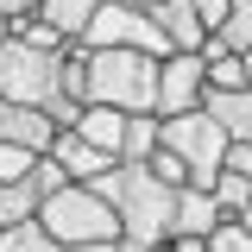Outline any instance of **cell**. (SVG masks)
<instances>
[{
  "label": "cell",
  "mask_w": 252,
  "mask_h": 252,
  "mask_svg": "<svg viewBox=\"0 0 252 252\" xmlns=\"http://www.w3.org/2000/svg\"><path fill=\"white\" fill-rule=\"evenodd\" d=\"M158 145H164V114H126V145H120V158L145 164Z\"/></svg>",
  "instance_id": "14"
},
{
  "label": "cell",
  "mask_w": 252,
  "mask_h": 252,
  "mask_svg": "<svg viewBox=\"0 0 252 252\" xmlns=\"http://www.w3.org/2000/svg\"><path fill=\"white\" fill-rule=\"evenodd\" d=\"M227 164H233V170H246V177H252V145H233V152H227Z\"/></svg>",
  "instance_id": "26"
},
{
  "label": "cell",
  "mask_w": 252,
  "mask_h": 252,
  "mask_svg": "<svg viewBox=\"0 0 252 252\" xmlns=\"http://www.w3.org/2000/svg\"><path fill=\"white\" fill-rule=\"evenodd\" d=\"M69 126H76L89 145L114 152V158H120V145H126V114H120V107H101V101H89V107H82V114H76Z\"/></svg>",
  "instance_id": "13"
},
{
  "label": "cell",
  "mask_w": 252,
  "mask_h": 252,
  "mask_svg": "<svg viewBox=\"0 0 252 252\" xmlns=\"http://www.w3.org/2000/svg\"><path fill=\"white\" fill-rule=\"evenodd\" d=\"M227 51H252V0H233V13H227V26L215 32Z\"/></svg>",
  "instance_id": "19"
},
{
  "label": "cell",
  "mask_w": 252,
  "mask_h": 252,
  "mask_svg": "<svg viewBox=\"0 0 252 252\" xmlns=\"http://www.w3.org/2000/svg\"><path fill=\"white\" fill-rule=\"evenodd\" d=\"M170 246L177 252H208V240H202V233H170Z\"/></svg>",
  "instance_id": "25"
},
{
  "label": "cell",
  "mask_w": 252,
  "mask_h": 252,
  "mask_svg": "<svg viewBox=\"0 0 252 252\" xmlns=\"http://www.w3.org/2000/svg\"><path fill=\"white\" fill-rule=\"evenodd\" d=\"M6 19H26V13H44V0H0Z\"/></svg>",
  "instance_id": "24"
},
{
  "label": "cell",
  "mask_w": 252,
  "mask_h": 252,
  "mask_svg": "<svg viewBox=\"0 0 252 252\" xmlns=\"http://www.w3.org/2000/svg\"><path fill=\"white\" fill-rule=\"evenodd\" d=\"M158 26L170 38V51H202V44H208V26H202L195 0H164V6H158Z\"/></svg>",
  "instance_id": "12"
},
{
  "label": "cell",
  "mask_w": 252,
  "mask_h": 252,
  "mask_svg": "<svg viewBox=\"0 0 252 252\" xmlns=\"http://www.w3.org/2000/svg\"><path fill=\"white\" fill-rule=\"evenodd\" d=\"M32 158H38V152H26V145H6V139H0V183H19V177L32 170Z\"/></svg>",
  "instance_id": "22"
},
{
  "label": "cell",
  "mask_w": 252,
  "mask_h": 252,
  "mask_svg": "<svg viewBox=\"0 0 252 252\" xmlns=\"http://www.w3.org/2000/svg\"><path fill=\"white\" fill-rule=\"evenodd\" d=\"M164 145L189 164V183H215L220 170H227V152H233V139H227V126L208 114V107H189V114H164Z\"/></svg>",
  "instance_id": "5"
},
{
  "label": "cell",
  "mask_w": 252,
  "mask_h": 252,
  "mask_svg": "<svg viewBox=\"0 0 252 252\" xmlns=\"http://www.w3.org/2000/svg\"><path fill=\"white\" fill-rule=\"evenodd\" d=\"M208 101V57L202 51H170L158 69V114H189Z\"/></svg>",
  "instance_id": "7"
},
{
  "label": "cell",
  "mask_w": 252,
  "mask_h": 252,
  "mask_svg": "<svg viewBox=\"0 0 252 252\" xmlns=\"http://www.w3.org/2000/svg\"><path fill=\"white\" fill-rule=\"evenodd\" d=\"M13 38H26V44H38V51H63V44H69V32H57L44 13H26V19H13Z\"/></svg>",
  "instance_id": "18"
},
{
  "label": "cell",
  "mask_w": 252,
  "mask_h": 252,
  "mask_svg": "<svg viewBox=\"0 0 252 252\" xmlns=\"http://www.w3.org/2000/svg\"><path fill=\"white\" fill-rule=\"evenodd\" d=\"M6 32H13V19H6V13H0V38H6Z\"/></svg>",
  "instance_id": "28"
},
{
  "label": "cell",
  "mask_w": 252,
  "mask_h": 252,
  "mask_svg": "<svg viewBox=\"0 0 252 252\" xmlns=\"http://www.w3.org/2000/svg\"><path fill=\"white\" fill-rule=\"evenodd\" d=\"M158 69L152 51H89V101L120 114H158Z\"/></svg>",
  "instance_id": "4"
},
{
  "label": "cell",
  "mask_w": 252,
  "mask_h": 252,
  "mask_svg": "<svg viewBox=\"0 0 252 252\" xmlns=\"http://www.w3.org/2000/svg\"><path fill=\"white\" fill-rule=\"evenodd\" d=\"M202 107L227 126V139H233V145H252V89H208Z\"/></svg>",
  "instance_id": "11"
},
{
  "label": "cell",
  "mask_w": 252,
  "mask_h": 252,
  "mask_svg": "<svg viewBox=\"0 0 252 252\" xmlns=\"http://www.w3.org/2000/svg\"><path fill=\"white\" fill-rule=\"evenodd\" d=\"M0 94L6 101H26V107H44L57 126H69L82 107L63 94V51H38L26 38H0Z\"/></svg>",
  "instance_id": "2"
},
{
  "label": "cell",
  "mask_w": 252,
  "mask_h": 252,
  "mask_svg": "<svg viewBox=\"0 0 252 252\" xmlns=\"http://www.w3.org/2000/svg\"><path fill=\"white\" fill-rule=\"evenodd\" d=\"M38 215V195L26 189V177L19 183H0V227H19V220Z\"/></svg>",
  "instance_id": "17"
},
{
  "label": "cell",
  "mask_w": 252,
  "mask_h": 252,
  "mask_svg": "<svg viewBox=\"0 0 252 252\" xmlns=\"http://www.w3.org/2000/svg\"><path fill=\"white\" fill-rule=\"evenodd\" d=\"M208 252H252V227L227 215V220L215 227V233H208Z\"/></svg>",
  "instance_id": "20"
},
{
  "label": "cell",
  "mask_w": 252,
  "mask_h": 252,
  "mask_svg": "<svg viewBox=\"0 0 252 252\" xmlns=\"http://www.w3.org/2000/svg\"><path fill=\"white\" fill-rule=\"evenodd\" d=\"M208 189H215L220 215H246V208H252V177H246V170H233V164H227V170H220Z\"/></svg>",
  "instance_id": "15"
},
{
  "label": "cell",
  "mask_w": 252,
  "mask_h": 252,
  "mask_svg": "<svg viewBox=\"0 0 252 252\" xmlns=\"http://www.w3.org/2000/svg\"><path fill=\"white\" fill-rule=\"evenodd\" d=\"M195 13H202V26H208V32H220V26H227V13H233V0H195Z\"/></svg>",
  "instance_id": "23"
},
{
  "label": "cell",
  "mask_w": 252,
  "mask_h": 252,
  "mask_svg": "<svg viewBox=\"0 0 252 252\" xmlns=\"http://www.w3.org/2000/svg\"><path fill=\"white\" fill-rule=\"evenodd\" d=\"M94 189L114 202V215H120V240H145V246L170 240L177 189H170V183H158V170H152V164H132V158H120L107 177H94Z\"/></svg>",
  "instance_id": "1"
},
{
  "label": "cell",
  "mask_w": 252,
  "mask_h": 252,
  "mask_svg": "<svg viewBox=\"0 0 252 252\" xmlns=\"http://www.w3.org/2000/svg\"><path fill=\"white\" fill-rule=\"evenodd\" d=\"M51 158H57L63 170H69V183H94V177H107L120 158L101 152V145H89L76 126H57V139H51Z\"/></svg>",
  "instance_id": "8"
},
{
  "label": "cell",
  "mask_w": 252,
  "mask_h": 252,
  "mask_svg": "<svg viewBox=\"0 0 252 252\" xmlns=\"http://www.w3.org/2000/svg\"><path fill=\"white\" fill-rule=\"evenodd\" d=\"M220 220H227V215H220L215 189H202V183H183V189H177V215H170V233H202V240H208Z\"/></svg>",
  "instance_id": "10"
},
{
  "label": "cell",
  "mask_w": 252,
  "mask_h": 252,
  "mask_svg": "<svg viewBox=\"0 0 252 252\" xmlns=\"http://www.w3.org/2000/svg\"><path fill=\"white\" fill-rule=\"evenodd\" d=\"M139 6H145V13H158V6H164V0H139Z\"/></svg>",
  "instance_id": "27"
},
{
  "label": "cell",
  "mask_w": 252,
  "mask_h": 252,
  "mask_svg": "<svg viewBox=\"0 0 252 252\" xmlns=\"http://www.w3.org/2000/svg\"><path fill=\"white\" fill-rule=\"evenodd\" d=\"M38 227L63 240V246H114L120 240V215L94 183H63L57 195L38 202Z\"/></svg>",
  "instance_id": "3"
},
{
  "label": "cell",
  "mask_w": 252,
  "mask_h": 252,
  "mask_svg": "<svg viewBox=\"0 0 252 252\" xmlns=\"http://www.w3.org/2000/svg\"><path fill=\"white\" fill-rule=\"evenodd\" d=\"M145 164L158 170V183H170V189H183V183H189V164H183L177 152H170V145H158V152L145 158Z\"/></svg>",
  "instance_id": "21"
},
{
  "label": "cell",
  "mask_w": 252,
  "mask_h": 252,
  "mask_svg": "<svg viewBox=\"0 0 252 252\" xmlns=\"http://www.w3.org/2000/svg\"><path fill=\"white\" fill-rule=\"evenodd\" d=\"M0 139H6V145H26V152H51L57 120H51L44 107H26V101H6V94H0Z\"/></svg>",
  "instance_id": "9"
},
{
  "label": "cell",
  "mask_w": 252,
  "mask_h": 252,
  "mask_svg": "<svg viewBox=\"0 0 252 252\" xmlns=\"http://www.w3.org/2000/svg\"><path fill=\"white\" fill-rule=\"evenodd\" d=\"M94 6H101V0H44V19L57 32H69V38H82L89 19H94Z\"/></svg>",
  "instance_id": "16"
},
{
  "label": "cell",
  "mask_w": 252,
  "mask_h": 252,
  "mask_svg": "<svg viewBox=\"0 0 252 252\" xmlns=\"http://www.w3.org/2000/svg\"><path fill=\"white\" fill-rule=\"evenodd\" d=\"M82 44L89 51H152V57H170V38L158 26V13H145L139 0H101L89 32H82Z\"/></svg>",
  "instance_id": "6"
},
{
  "label": "cell",
  "mask_w": 252,
  "mask_h": 252,
  "mask_svg": "<svg viewBox=\"0 0 252 252\" xmlns=\"http://www.w3.org/2000/svg\"><path fill=\"white\" fill-rule=\"evenodd\" d=\"M152 252H177V246H170V240H158V246H152Z\"/></svg>",
  "instance_id": "29"
},
{
  "label": "cell",
  "mask_w": 252,
  "mask_h": 252,
  "mask_svg": "<svg viewBox=\"0 0 252 252\" xmlns=\"http://www.w3.org/2000/svg\"><path fill=\"white\" fill-rule=\"evenodd\" d=\"M233 220H246V227H252V208H246V215H233Z\"/></svg>",
  "instance_id": "30"
}]
</instances>
